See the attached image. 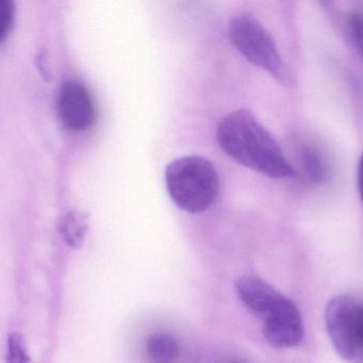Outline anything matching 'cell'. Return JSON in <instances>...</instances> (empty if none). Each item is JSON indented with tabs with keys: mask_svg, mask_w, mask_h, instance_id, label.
I'll list each match as a JSON object with an SVG mask.
<instances>
[{
	"mask_svg": "<svg viewBox=\"0 0 363 363\" xmlns=\"http://www.w3.org/2000/svg\"><path fill=\"white\" fill-rule=\"evenodd\" d=\"M217 141L233 160L264 176L290 178L296 174L279 143L247 109L230 112L220 121Z\"/></svg>",
	"mask_w": 363,
	"mask_h": 363,
	"instance_id": "obj_1",
	"label": "cell"
},
{
	"mask_svg": "<svg viewBox=\"0 0 363 363\" xmlns=\"http://www.w3.org/2000/svg\"><path fill=\"white\" fill-rule=\"evenodd\" d=\"M165 181L172 202L188 213L207 210L219 192L217 170L200 156L179 158L168 164Z\"/></svg>",
	"mask_w": 363,
	"mask_h": 363,
	"instance_id": "obj_2",
	"label": "cell"
},
{
	"mask_svg": "<svg viewBox=\"0 0 363 363\" xmlns=\"http://www.w3.org/2000/svg\"><path fill=\"white\" fill-rule=\"evenodd\" d=\"M228 36L247 61L272 75L281 85H292L291 74L274 40L255 16L245 12L233 16L228 23Z\"/></svg>",
	"mask_w": 363,
	"mask_h": 363,
	"instance_id": "obj_3",
	"label": "cell"
},
{
	"mask_svg": "<svg viewBox=\"0 0 363 363\" xmlns=\"http://www.w3.org/2000/svg\"><path fill=\"white\" fill-rule=\"evenodd\" d=\"M325 325L337 354L347 363H363V303L335 296L326 306Z\"/></svg>",
	"mask_w": 363,
	"mask_h": 363,
	"instance_id": "obj_4",
	"label": "cell"
},
{
	"mask_svg": "<svg viewBox=\"0 0 363 363\" xmlns=\"http://www.w3.org/2000/svg\"><path fill=\"white\" fill-rule=\"evenodd\" d=\"M266 340L277 349H290L302 342L304 325L298 307L289 298H283L264 319Z\"/></svg>",
	"mask_w": 363,
	"mask_h": 363,
	"instance_id": "obj_5",
	"label": "cell"
},
{
	"mask_svg": "<svg viewBox=\"0 0 363 363\" xmlns=\"http://www.w3.org/2000/svg\"><path fill=\"white\" fill-rule=\"evenodd\" d=\"M57 111L62 123L72 131H85L96 121L93 97L87 87L77 80H68L62 85Z\"/></svg>",
	"mask_w": 363,
	"mask_h": 363,
	"instance_id": "obj_6",
	"label": "cell"
},
{
	"mask_svg": "<svg viewBox=\"0 0 363 363\" xmlns=\"http://www.w3.org/2000/svg\"><path fill=\"white\" fill-rule=\"evenodd\" d=\"M237 292L247 308L262 319L271 313L284 296L272 286L254 276L241 277L237 283Z\"/></svg>",
	"mask_w": 363,
	"mask_h": 363,
	"instance_id": "obj_7",
	"label": "cell"
},
{
	"mask_svg": "<svg viewBox=\"0 0 363 363\" xmlns=\"http://www.w3.org/2000/svg\"><path fill=\"white\" fill-rule=\"evenodd\" d=\"M298 164L301 172L309 183L321 185L330 176V163L325 153L311 143H303L298 147Z\"/></svg>",
	"mask_w": 363,
	"mask_h": 363,
	"instance_id": "obj_8",
	"label": "cell"
},
{
	"mask_svg": "<svg viewBox=\"0 0 363 363\" xmlns=\"http://www.w3.org/2000/svg\"><path fill=\"white\" fill-rule=\"evenodd\" d=\"M57 229L68 246L78 249L83 244L89 230V217L86 213L81 211H68L60 219Z\"/></svg>",
	"mask_w": 363,
	"mask_h": 363,
	"instance_id": "obj_9",
	"label": "cell"
},
{
	"mask_svg": "<svg viewBox=\"0 0 363 363\" xmlns=\"http://www.w3.org/2000/svg\"><path fill=\"white\" fill-rule=\"evenodd\" d=\"M147 354L153 363H176L180 358L181 347L174 337L157 332L147 341Z\"/></svg>",
	"mask_w": 363,
	"mask_h": 363,
	"instance_id": "obj_10",
	"label": "cell"
},
{
	"mask_svg": "<svg viewBox=\"0 0 363 363\" xmlns=\"http://www.w3.org/2000/svg\"><path fill=\"white\" fill-rule=\"evenodd\" d=\"M6 363H30L23 335L11 332L6 342Z\"/></svg>",
	"mask_w": 363,
	"mask_h": 363,
	"instance_id": "obj_11",
	"label": "cell"
},
{
	"mask_svg": "<svg viewBox=\"0 0 363 363\" xmlns=\"http://www.w3.org/2000/svg\"><path fill=\"white\" fill-rule=\"evenodd\" d=\"M15 6L10 0H0V42L6 40L14 25Z\"/></svg>",
	"mask_w": 363,
	"mask_h": 363,
	"instance_id": "obj_12",
	"label": "cell"
},
{
	"mask_svg": "<svg viewBox=\"0 0 363 363\" xmlns=\"http://www.w3.org/2000/svg\"><path fill=\"white\" fill-rule=\"evenodd\" d=\"M349 26L352 38L363 61V15L360 13L351 15Z\"/></svg>",
	"mask_w": 363,
	"mask_h": 363,
	"instance_id": "obj_13",
	"label": "cell"
},
{
	"mask_svg": "<svg viewBox=\"0 0 363 363\" xmlns=\"http://www.w3.org/2000/svg\"><path fill=\"white\" fill-rule=\"evenodd\" d=\"M358 190H359L360 198L363 202V153L359 160L358 166Z\"/></svg>",
	"mask_w": 363,
	"mask_h": 363,
	"instance_id": "obj_14",
	"label": "cell"
},
{
	"mask_svg": "<svg viewBox=\"0 0 363 363\" xmlns=\"http://www.w3.org/2000/svg\"><path fill=\"white\" fill-rule=\"evenodd\" d=\"M230 363H239V362H230Z\"/></svg>",
	"mask_w": 363,
	"mask_h": 363,
	"instance_id": "obj_15",
	"label": "cell"
}]
</instances>
